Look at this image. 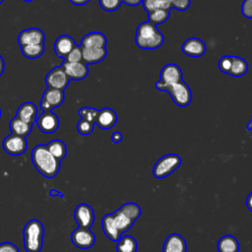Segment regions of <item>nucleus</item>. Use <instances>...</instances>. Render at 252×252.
<instances>
[{"label":"nucleus","instance_id":"obj_1","mask_svg":"<svg viewBox=\"0 0 252 252\" xmlns=\"http://www.w3.org/2000/svg\"><path fill=\"white\" fill-rule=\"evenodd\" d=\"M32 161L36 170L46 178L54 177L60 169V161L47 150L45 145H37L32 151Z\"/></svg>","mask_w":252,"mask_h":252},{"label":"nucleus","instance_id":"obj_2","mask_svg":"<svg viewBox=\"0 0 252 252\" xmlns=\"http://www.w3.org/2000/svg\"><path fill=\"white\" fill-rule=\"evenodd\" d=\"M135 41L142 49H156L163 43V35L151 22L141 23L136 31Z\"/></svg>","mask_w":252,"mask_h":252},{"label":"nucleus","instance_id":"obj_3","mask_svg":"<svg viewBox=\"0 0 252 252\" xmlns=\"http://www.w3.org/2000/svg\"><path fill=\"white\" fill-rule=\"evenodd\" d=\"M44 228L37 220H31L23 229V240L27 252H39L42 248Z\"/></svg>","mask_w":252,"mask_h":252},{"label":"nucleus","instance_id":"obj_4","mask_svg":"<svg viewBox=\"0 0 252 252\" xmlns=\"http://www.w3.org/2000/svg\"><path fill=\"white\" fill-rule=\"evenodd\" d=\"M181 164V158L178 155L168 154L161 157L154 165L153 174L156 178H164L170 175Z\"/></svg>","mask_w":252,"mask_h":252},{"label":"nucleus","instance_id":"obj_5","mask_svg":"<svg viewBox=\"0 0 252 252\" xmlns=\"http://www.w3.org/2000/svg\"><path fill=\"white\" fill-rule=\"evenodd\" d=\"M163 92L168 93L174 103L181 107L187 106L192 100L191 90L183 81L166 87Z\"/></svg>","mask_w":252,"mask_h":252},{"label":"nucleus","instance_id":"obj_6","mask_svg":"<svg viewBox=\"0 0 252 252\" xmlns=\"http://www.w3.org/2000/svg\"><path fill=\"white\" fill-rule=\"evenodd\" d=\"M182 81V72L178 65L169 63L166 64L160 71V78L156 83V88L163 92L164 89L170 85Z\"/></svg>","mask_w":252,"mask_h":252},{"label":"nucleus","instance_id":"obj_7","mask_svg":"<svg viewBox=\"0 0 252 252\" xmlns=\"http://www.w3.org/2000/svg\"><path fill=\"white\" fill-rule=\"evenodd\" d=\"M71 240L73 244L81 249H88L94 246L95 242V236L90 228L80 227L74 229L71 234Z\"/></svg>","mask_w":252,"mask_h":252},{"label":"nucleus","instance_id":"obj_8","mask_svg":"<svg viewBox=\"0 0 252 252\" xmlns=\"http://www.w3.org/2000/svg\"><path fill=\"white\" fill-rule=\"evenodd\" d=\"M44 81L47 88L57 89L61 91H64L69 84V78L67 77L61 66L55 67L51 71H49L45 76Z\"/></svg>","mask_w":252,"mask_h":252},{"label":"nucleus","instance_id":"obj_9","mask_svg":"<svg viewBox=\"0 0 252 252\" xmlns=\"http://www.w3.org/2000/svg\"><path fill=\"white\" fill-rule=\"evenodd\" d=\"M28 143L25 137L11 134L3 140L4 151L11 156H20L27 151Z\"/></svg>","mask_w":252,"mask_h":252},{"label":"nucleus","instance_id":"obj_10","mask_svg":"<svg viewBox=\"0 0 252 252\" xmlns=\"http://www.w3.org/2000/svg\"><path fill=\"white\" fill-rule=\"evenodd\" d=\"M74 219L80 227L90 228L94 221V213L91 206L82 203L74 211Z\"/></svg>","mask_w":252,"mask_h":252},{"label":"nucleus","instance_id":"obj_11","mask_svg":"<svg viewBox=\"0 0 252 252\" xmlns=\"http://www.w3.org/2000/svg\"><path fill=\"white\" fill-rule=\"evenodd\" d=\"M38 129L45 134L55 132L59 127V118L52 111H43L35 119Z\"/></svg>","mask_w":252,"mask_h":252},{"label":"nucleus","instance_id":"obj_12","mask_svg":"<svg viewBox=\"0 0 252 252\" xmlns=\"http://www.w3.org/2000/svg\"><path fill=\"white\" fill-rule=\"evenodd\" d=\"M61 67L66 73L69 80H83L89 74L88 65L84 61L77 63H69L64 61Z\"/></svg>","mask_w":252,"mask_h":252},{"label":"nucleus","instance_id":"obj_13","mask_svg":"<svg viewBox=\"0 0 252 252\" xmlns=\"http://www.w3.org/2000/svg\"><path fill=\"white\" fill-rule=\"evenodd\" d=\"M20 46L30 44H40L44 42V33L41 30L32 28L22 31L18 35Z\"/></svg>","mask_w":252,"mask_h":252},{"label":"nucleus","instance_id":"obj_14","mask_svg":"<svg viewBox=\"0 0 252 252\" xmlns=\"http://www.w3.org/2000/svg\"><path fill=\"white\" fill-rule=\"evenodd\" d=\"M182 52L190 57H200L206 52L205 42L197 37H190L182 44Z\"/></svg>","mask_w":252,"mask_h":252},{"label":"nucleus","instance_id":"obj_15","mask_svg":"<svg viewBox=\"0 0 252 252\" xmlns=\"http://www.w3.org/2000/svg\"><path fill=\"white\" fill-rule=\"evenodd\" d=\"M186 240L178 233L169 234L162 246V252H186Z\"/></svg>","mask_w":252,"mask_h":252},{"label":"nucleus","instance_id":"obj_16","mask_svg":"<svg viewBox=\"0 0 252 252\" xmlns=\"http://www.w3.org/2000/svg\"><path fill=\"white\" fill-rule=\"evenodd\" d=\"M117 122L116 112L108 107H104L97 112V116L94 124H96L101 129H110Z\"/></svg>","mask_w":252,"mask_h":252},{"label":"nucleus","instance_id":"obj_17","mask_svg":"<svg viewBox=\"0 0 252 252\" xmlns=\"http://www.w3.org/2000/svg\"><path fill=\"white\" fill-rule=\"evenodd\" d=\"M76 46V42L68 34L58 36L54 42V52L60 58H65L68 53Z\"/></svg>","mask_w":252,"mask_h":252},{"label":"nucleus","instance_id":"obj_18","mask_svg":"<svg viewBox=\"0 0 252 252\" xmlns=\"http://www.w3.org/2000/svg\"><path fill=\"white\" fill-rule=\"evenodd\" d=\"M106 37L99 32H93L87 33L81 41L82 48H104L106 45Z\"/></svg>","mask_w":252,"mask_h":252},{"label":"nucleus","instance_id":"obj_19","mask_svg":"<svg viewBox=\"0 0 252 252\" xmlns=\"http://www.w3.org/2000/svg\"><path fill=\"white\" fill-rule=\"evenodd\" d=\"M16 116L24 122L32 125L37 117V107L33 102L26 101L18 107Z\"/></svg>","mask_w":252,"mask_h":252},{"label":"nucleus","instance_id":"obj_20","mask_svg":"<svg viewBox=\"0 0 252 252\" xmlns=\"http://www.w3.org/2000/svg\"><path fill=\"white\" fill-rule=\"evenodd\" d=\"M64 98V91L52 88H47L42 94V99L46 101V103L50 106L51 109L60 106L63 103Z\"/></svg>","mask_w":252,"mask_h":252},{"label":"nucleus","instance_id":"obj_21","mask_svg":"<svg viewBox=\"0 0 252 252\" xmlns=\"http://www.w3.org/2000/svg\"><path fill=\"white\" fill-rule=\"evenodd\" d=\"M111 216H112L114 226L121 235H122V233H124L128 229H130L134 223V220H132L130 218H128L120 209H118L114 213H112Z\"/></svg>","mask_w":252,"mask_h":252},{"label":"nucleus","instance_id":"obj_22","mask_svg":"<svg viewBox=\"0 0 252 252\" xmlns=\"http://www.w3.org/2000/svg\"><path fill=\"white\" fill-rule=\"evenodd\" d=\"M83 61L86 64H94L102 61L106 56L104 48H82Z\"/></svg>","mask_w":252,"mask_h":252},{"label":"nucleus","instance_id":"obj_23","mask_svg":"<svg viewBox=\"0 0 252 252\" xmlns=\"http://www.w3.org/2000/svg\"><path fill=\"white\" fill-rule=\"evenodd\" d=\"M9 127H10L12 134L26 138L31 133L32 125H31L27 122H24L23 120H21L20 118L15 116L11 119Z\"/></svg>","mask_w":252,"mask_h":252},{"label":"nucleus","instance_id":"obj_24","mask_svg":"<svg viewBox=\"0 0 252 252\" xmlns=\"http://www.w3.org/2000/svg\"><path fill=\"white\" fill-rule=\"evenodd\" d=\"M101 226L104 234L112 241H118L121 237V234L117 231L114 226L111 214L105 215L101 220Z\"/></svg>","mask_w":252,"mask_h":252},{"label":"nucleus","instance_id":"obj_25","mask_svg":"<svg viewBox=\"0 0 252 252\" xmlns=\"http://www.w3.org/2000/svg\"><path fill=\"white\" fill-rule=\"evenodd\" d=\"M217 247L219 252H238L239 242L232 235H224L220 238Z\"/></svg>","mask_w":252,"mask_h":252},{"label":"nucleus","instance_id":"obj_26","mask_svg":"<svg viewBox=\"0 0 252 252\" xmlns=\"http://www.w3.org/2000/svg\"><path fill=\"white\" fill-rule=\"evenodd\" d=\"M48 152L57 159V160H62L67 154V149H66V145L64 142H62L61 140H52L50 141L47 145H45Z\"/></svg>","mask_w":252,"mask_h":252},{"label":"nucleus","instance_id":"obj_27","mask_svg":"<svg viewBox=\"0 0 252 252\" xmlns=\"http://www.w3.org/2000/svg\"><path fill=\"white\" fill-rule=\"evenodd\" d=\"M138 243L136 239L131 235L121 236L117 241L116 250L117 252H137Z\"/></svg>","mask_w":252,"mask_h":252},{"label":"nucleus","instance_id":"obj_28","mask_svg":"<svg viewBox=\"0 0 252 252\" xmlns=\"http://www.w3.org/2000/svg\"><path fill=\"white\" fill-rule=\"evenodd\" d=\"M248 70V64L245 61V59L238 57V56H232V62L229 74L233 77H241L243 76Z\"/></svg>","mask_w":252,"mask_h":252},{"label":"nucleus","instance_id":"obj_29","mask_svg":"<svg viewBox=\"0 0 252 252\" xmlns=\"http://www.w3.org/2000/svg\"><path fill=\"white\" fill-rule=\"evenodd\" d=\"M144 9L149 13L157 9H162L169 11L171 7V0H143Z\"/></svg>","mask_w":252,"mask_h":252},{"label":"nucleus","instance_id":"obj_30","mask_svg":"<svg viewBox=\"0 0 252 252\" xmlns=\"http://www.w3.org/2000/svg\"><path fill=\"white\" fill-rule=\"evenodd\" d=\"M22 54L30 59H34L42 55L44 51V44H30V45H23L21 46Z\"/></svg>","mask_w":252,"mask_h":252},{"label":"nucleus","instance_id":"obj_31","mask_svg":"<svg viewBox=\"0 0 252 252\" xmlns=\"http://www.w3.org/2000/svg\"><path fill=\"white\" fill-rule=\"evenodd\" d=\"M149 16V22H151L154 25H158L164 23L169 18V11L162 10V9H157L152 12L148 13Z\"/></svg>","mask_w":252,"mask_h":252},{"label":"nucleus","instance_id":"obj_32","mask_svg":"<svg viewBox=\"0 0 252 252\" xmlns=\"http://www.w3.org/2000/svg\"><path fill=\"white\" fill-rule=\"evenodd\" d=\"M128 218H130L132 220H136L141 216V208L139 205L135 203H126L122 207L119 208Z\"/></svg>","mask_w":252,"mask_h":252},{"label":"nucleus","instance_id":"obj_33","mask_svg":"<svg viewBox=\"0 0 252 252\" xmlns=\"http://www.w3.org/2000/svg\"><path fill=\"white\" fill-rule=\"evenodd\" d=\"M97 112L98 110L94 107H82L79 109L78 114L81 116V119H85L94 123L97 116Z\"/></svg>","mask_w":252,"mask_h":252},{"label":"nucleus","instance_id":"obj_34","mask_svg":"<svg viewBox=\"0 0 252 252\" xmlns=\"http://www.w3.org/2000/svg\"><path fill=\"white\" fill-rule=\"evenodd\" d=\"M65 61L69 63H77L83 61V54H82V47L76 45L65 57Z\"/></svg>","mask_w":252,"mask_h":252},{"label":"nucleus","instance_id":"obj_35","mask_svg":"<svg viewBox=\"0 0 252 252\" xmlns=\"http://www.w3.org/2000/svg\"><path fill=\"white\" fill-rule=\"evenodd\" d=\"M94 126V123L85 119H81L77 123V130L81 135H89L93 132Z\"/></svg>","mask_w":252,"mask_h":252},{"label":"nucleus","instance_id":"obj_36","mask_svg":"<svg viewBox=\"0 0 252 252\" xmlns=\"http://www.w3.org/2000/svg\"><path fill=\"white\" fill-rule=\"evenodd\" d=\"M122 0H99L100 7L105 11H115L121 5Z\"/></svg>","mask_w":252,"mask_h":252},{"label":"nucleus","instance_id":"obj_37","mask_svg":"<svg viewBox=\"0 0 252 252\" xmlns=\"http://www.w3.org/2000/svg\"><path fill=\"white\" fill-rule=\"evenodd\" d=\"M231 62H232V56H222L220 61H219V68L222 73L229 74L230 67H231Z\"/></svg>","mask_w":252,"mask_h":252},{"label":"nucleus","instance_id":"obj_38","mask_svg":"<svg viewBox=\"0 0 252 252\" xmlns=\"http://www.w3.org/2000/svg\"><path fill=\"white\" fill-rule=\"evenodd\" d=\"M242 15L245 18L252 19V0H244L241 6Z\"/></svg>","mask_w":252,"mask_h":252},{"label":"nucleus","instance_id":"obj_39","mask_svg":"<svg viewBox=\"0 0 252 252\" xmlns=\"http://www.w3.org/2000/svg\"><path fill=\"white\" fill-rule=\"evenodd\" d=\"M190 6V0H171V7L179 11H185Z\"/></svg>","mask_w":252,"mask_h":252},{"label":"nucleus","instance_id":"obj_40","mask_svg":"<svg viewBox=\"0 0 252 252\" xmlns=\"http://www.w3.org/2000/svg\"><path fill=\"white\" fill-rule=\"evenodd\" d=\"M0 252H20L19 248L11 242L0 243Z\"/></svg>","mask_w":252,"mask_h":252},{"label":"nucleus","instance_id":"obj_41","mask_svg":"<svg viewBox=\"0 0 252 252\" xmlns=\"http://www.w3.org/2000/svg\"><path fill=\"white\" fill-rule=\"evenodd\" d=\"M122 138H123V135L118 131L112 133V135H111V141L113 143H119L122 140Z\"/></svg>","mask_w":252,"mask_h":252},{"label":"nucleus","instance_id":"obj_42","mask_svg":"<svg viewBox=\"0 0 252 252\" xmlns=\"http://www.w3.org/2000/svg\"><path fill=\"white\" fill-rule=\"evenodd\" d=\"M143 0H122L123 3H125L128 6H137L142 3Z\"/></svg>","mask_w":252,"mask_h":252},{"label":"nucleus","instance_id":"obj_43","mask_svg":"<svg viewBox=\"0 0 252 252\" xmlns=\"http://www.w3.org/2000/svg\"><path fill=\"white\" fill-rule=\"evenodd\" d=\"M246 207L250 212H252V192L246 198Z\"/></svg>","mask_w":252,"mask_h":252},{"label":"nucleus","instance_id":"obj_44","mask_svg":"<svg viewBox=\"0 0 252 252\" xmlns=\"http://www.w3.org/2000/svg\"><path fill=\"white\" fill-rule=\"evenodd\" d=\"M90 0H70V2L76 6H82L89 2Z\"/></svg>","mask_w":252,"mask_h":252},{"label":"nucleus","instance_id":"obj_45","mask_svg":"<svg viewBox=\"0 0 252 252\" xmlns=\"http://www.w3.org/2000/svg\"><path fill=\"white\" fill-rule=\"evenodd\" d=\"M4 69H5V62H4L3 57L0 55V76L3 74Z\"/></svg>","mask_w":252,"mask_h":252},{"label":"nucleus","instance_id":"obj_46","mask_svg":"<svg viewBox=\"0 0 252 252\" xmlns=\"http://www.w3.org/2000/svg\"><path fill=\"white\" fill-rule=\"evenodd\" d=\"M49 194H50V196H59V197H63V194L62 193H60V192H58V191H54V189H51L50 190V192H49Z\"/></svg>","mask_w":252,"mask_h":252},{"label":"nucleus","instance_id":"obj_47","mask_svg":"<svg viewBox=\"0 0 252 252\" xmlns=\"http://www.w3.org/2000/svg\"><path fill=\"white\" fill-rule=\"evenodd\" d=\"M251 129H252V120L247 125V130H251Z\"/></svg>","mask_w":252,"mask_h":252},{"label":"nucleus","instance_id":"obj_48","mask_svg":"<svg viewBox=\"0 0 252 252\" xmlns=\"http://www.w3.org/2000/svg\"><path fill=\"white\" fill-rule=\"evenodd\" d=\"M24 1H26V2H31V1H32V0H24Z\"/></svg>","mask_w":252,"mask_h":252},{"label":"nucleus","instance_id":"obj_49","mask_svg":"<svg viewBox=\"0 0 252 252\" xmlns=\"http://www.w3.org/2000/svg\"><path fill=\"white\" fill-rule=\"evenodd\" d=\"M2 2H3V0H0V4H1V3H2Z\"/></svg>","mask_w":252,"mask_h":252},{"label":"nucleus","instance_id":"obj_50","mask_svg":"<svg viewBox=\"0 0 252 252\" xmlns=\"http://www.w3.org/2000/svg\"><path fill=\"white\" fill-rule=\"evenodd\" d=\"M0 117H1V109H0Z\"/></svg>","mask_w":252,"mask_h":252}]
</instances>
